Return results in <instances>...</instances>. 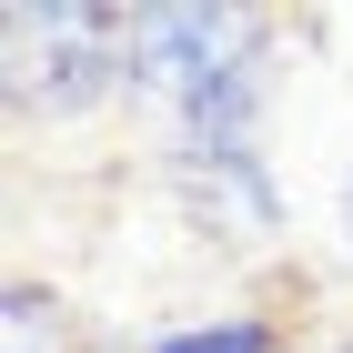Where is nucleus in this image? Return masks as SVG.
I'll use <instances>...</instances> for the list:
<instances>
[{"label": "nucleus", "mask_w": 353, "mask_h": 353, "mask_svg": "<svg viewBox=\"0 0 353 353\" xmlns=\"http://www.w3.org/2000/svg\"><path fill=\"white\" fill-rule=\"evenodd\" d=\"M132 81L172 101L182 132V172L212 222H272V172H263V21L252 10H212V0H162L141 10Z\"/></svg>", "instance_id": "obj_1"}, {"label": "nucleus", "mask_w": 353, "mask_h": 353, "mask_svg": "<svg viewBox=\"0 0 353 353\" xmlns=\"http://www.w3.org/2000/svg\"><path fill=\"white\" fill-rule=\"evenodd\" d=\"M0 41H10V101H21V111H91L111 81H132L141 10L10 0V10H0Z\"/></svg>", "instance_id": "obj_2"}, {"label": "nucleus", "mask_w": 353, "mask_h": 353, "mask_svg": "<svg viewBox=\"0 0 353 353\" xmlns=\"http://www.w3.org/2000/svg\"><path fill=\"white\" fill-rule=\"evenodd\" d=\"M152 353H283V333L263 313H212V323H172L152 333Z\"/></svg>", "instance_id": "obj_3"}, {"label": "nucleus", "mask_w": 353, "mask_h": 353, "mask_svg": "<svg viewBox=\"0 0 353 353\" xmlns=\"http://www.w3.org/2000/svg\"><path fill=\"white\" fill-rule=\"evenodd\" d=\"M0 353H71V323L51 313V293L10 283V303H0Z\"/></svg>", "instance_id": "obj_4"}, {"label": "nucleus", "mask_w": 353, "mask_h": 353, "mask_svg": "<svg viewBox=\"0 0 353 353\" xmlns=\"http://www.w3.org/2000/svg\"><path fill=\"white\" fill-rule=\"evenodd\" d=\"M343 222H353V182H343Z\"/></svg>", "instance_id": "obj_5"}]
</instances>
